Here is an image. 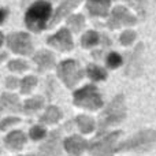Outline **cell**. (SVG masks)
Here are the masks:
<instances>
[{"label":"cell","instance_id":"cell-15","mask_svg":"<svg viewBox=\"0 0 156 156\" xmlns=\"http://www.w3.org/2000/svg\"><path fill=\"white\" fill-rule=\"evenodd\" d=\"M2 41H3V36H2V33H0V45H2Z\"/></svg>","mask_w":156,"mask_h":156},{"label":"cell","instance_id":"cell-11","mask_svg":"<svg viewBox=\"0 0 156 156\" xmlns=\"http://www.w3.org/2000/svg\"><path fill=\"white\" fill-rule=\"evenodd\" d=\"M89 74H90L92 78H94V80H100V78H104L105 77V73L103 70H100V69L94 67V66H90L89 67Z\"/></svg>","mask_w":156,"mask_h":156},{"label":"cell","instance_id":"cell-12","mask_svg":"<svg viewBox=\"0 0 156 156\" xmlns=\"http://www.w3.org/2000/svg\"><path fill=\"white\" fill-rule=\"evenodd\" d=\"M134 37H136V33L134 32H130V30H127V32H125L121 36V41L123 44H129V43H132L133 40H134Z\"/></svg>","mask_w":156,"mask_h":156},{"label":"cell","instance_id":"cell-2","mask_svg":"<svg viewBox=\"0 0 156 156\" xmlns=\"http://www.w3.org/2000/svg\"><path fill=\"white\" fill-rule=\"evenodd\" d=\"M136 18L129 12V10L125 7H115L111 12V19L108 22L110 27H118L121 25H133Z\"/></svg>","mask_w":156,"mask_h":156},{"label":"cell","instance_id":"cell-17","mask_svg":"<svg viewBox=\"0 0 156 156\" xmlns=\"http://www.w3.org/2000/svg\"><path fill=\"white\" fill-rule=\"evenodd\" d=\"M126 2H129V0H126Z\"/></svg>","mask_w":156,"mask_h":156},{"label":"cell","instance_id":"cell-7","mask_svg":"<svg viewBox=\"0 0 156 156\" xmlns=\"http://www.w3.org/2000/svg\"><path fill=\"white\" fill-rule=\"evenodd\" d=\"M67 23H69V26L74 30V32H78V30H81L82 29V26H83V16L81 15V14H78V15H73V16H70V18L67 19Z\"/></svg>","mask_w":156,"mask_h":156},{"label":"cell","instance_id":"cell-6","mask_svg":"<svg viewBox=\"0 0 156 156\" xmlns=\"http://www.w3.org/2000/svg\"><path fill=\"white\" fill-rule=\"evenodd\" d=\"M81 2H82V0H66L63 4H60L59 8L56 10V12H55V15H54V19H52V22H51V26L56 25L60 19L65 18V16L67 15V14L70 12V11L73 10L76 5L80 4Z\"/></svg>","mask_w":156,"mask_h":156},{"label":"cell","instance_id":"cell-13","mask_svg":"<svg viewBox=\"0 0 156 156\" xmlns=\"http://www.w3.org/2000/svg\"><path fill=\"white\" fill-rule=\"evenodd\" d=\"M7 14H8V11L5 10V8H0V23H3V22H4Z\"/></svg>","mask_w":156,"mask_h":156},{"label":"cell","instance_id":"cell-8","mask_svg":"<svg viewBox=\"0 0 156 156\" xmlns=\"http://www.w3.org/2000/svg\"><path fill=\"white\" fill-rule=\"evenodd\" d=\"M129 3L137 10V12L141 16L147 15V8H148V0H129Z\"/></svg>","mask_w":156,"mask_h":156},{"label":"cell","instance_id":"cell-9","mask_svg":"<svg viewBox=\"0 0 156 156\" xmlns=\"http://www.w3.org/2000/svg\"><path fill=\"white\" fill-rule=\"evenodd\" d=\"M97 40H99L97 33L96 32H89V33H86V34L83 36L82 44H83V47H90V45H94V44L97 43Z\"/></svg>","mask_w":156,"mask_h":156},{"label":"cell","instance_id":"cell-5","mask_svg":"<svg viewBox=\"0 0 156 156\" xmlns=\"http://www.w3.org/2000/svg\"><path fill=\"white\" fill-rule=\"evenodd\" d=\"M48 41H49V44H52V45L58 47V48H60V49H69L73 45V44H71V36H70V33H69V30H66V29L59 30L55 36L49 37Z\"/></svg>","mask_w":156,"mask_h":156},{"label":"cell","instance_id":"cell-4","mask_svg":"<svg viewBox=\"0 0 156 156\" xmlns=\"http://www.w3.org/2000/svg\"><path fill=\"white\" fill-rule=\"evenodd\" d=\"M110 5V0H88V3H86V8H88L89 14L94 16H105L108 14Z\"/></svg>","mask_w":156,"mask_h":156},{"label":"cell","instance_id":"cell-1","mask_svg":"<svg viewBox=\"0 0 156 156\" xmlns=\"http://www.w3.org/2000/svg\"><path fill=\"white\" fill-rule=\"evenodd\" d=\"M49 15H51V4L44 0L36 2L32 7L27 10L26 16H25V22L26 26L30 30L34 32H40L45 27V23L48 21Z\"/></svg>","mask_w":156,"mask_h":156},{"label":"cell","instance_id":"cell-16","mask_svg":"<svg viewBox=\"0 0 156 156\" xmlns=\"http://www.w3.org/2000/svg\"><path fill=\"white\" fill-rule=\"evenodd\" d=\"M3 58H4V56H0V59H3Z\"/></svg>","mask_w":156,"mask_h":156},{"label":"cell","instance_id":"cell-14","mask_svg":"<svg viewBox=\"0 0 156 156\" xmlns=\"http://www.w3.org/2000/svg\"><path fill=\"white\" fill-rule=\"evenodd\" d=\"M29 2H30V0H22V2H21V5H22V7H25V5H26Z\"/></svg>","mask_w":156,"mask_h":156},{"label":"cell","instance_id":"cell-10","mask_svg":"<svg viewBox=\"0 0 156 156\" xmlns=\"http://www.w3.org/2000/svg\"><path fill=\"white\" fill-rule=\"evenodd\" d=\"M121 62H122V58L119 56L118 54H115V52L110 54V56H108V59H107V63L110 67H118V66L121 65Z\"/></svg>","mask_w":156,"mask_h":156},{"label":"cell","instance_id":"cell-3","mask_svg":"<svg viewBox=\"0 0 156 156\" xmlns=\"http://www.w3.org/2000/svg\"><path fill=\"white\" fill-rule=\"evenodd\" d=\"M8 45L14 51L21 52V54H26V52L30 51L29 36L25 34V33H14V34H10L8 36Z\"/></svg>","mask_w":156,"mask_h":156}]
</instances>
